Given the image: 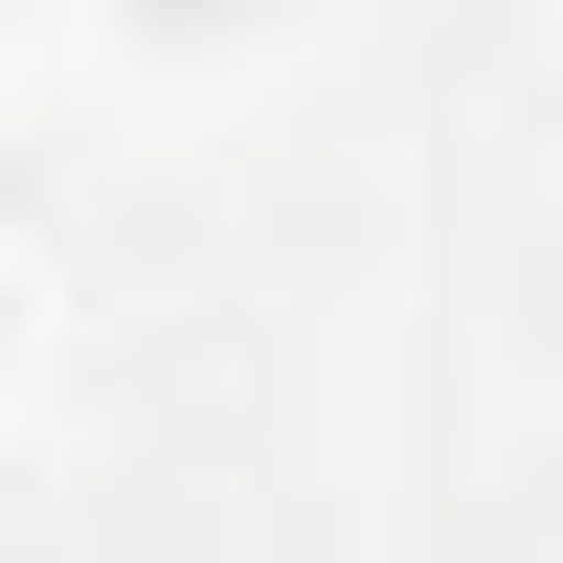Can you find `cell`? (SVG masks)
I'll use <instances>...</instances> for the list:
<instances>
[{"instance_id":"obj_1","label":"cell","mask_w":563,"mask_h":563,"mask_svg":"<svg viewBox=\"0 0 563 563\" xmlns=\"http://www.w3.org/2000/svg\"><path fill=\"white\" fill-rule=\"evenodd\" d=\"M113 23H158V45H203V23H249V0H113Z\"/></svg>"}]
</instances>
